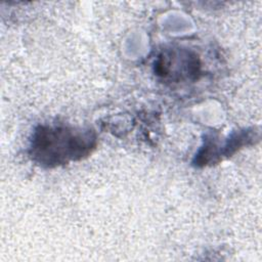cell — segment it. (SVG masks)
<instances>
[{
  "instance_id": "cell-1",
  "label": "cell",
  "mask_w": 262,
  "mask_h": 262,
  "mask_svg": "<svg viewBox=\"0 0 262 262\" xmlns=\"http://www.w3.org/2000/svg\"><path fill=\"white\" fill-rule=\"evenodd\" d=\"M94 145L95 137L89 131L61 126H40L33 136L32 155L36 161L50 167L81 159Z\"/></svg>"
}]
</instances>
